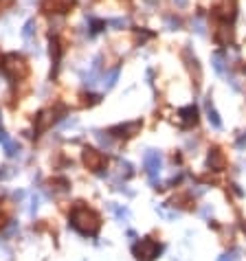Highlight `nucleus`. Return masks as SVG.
<instances>
[{"label": "nucleus", "mask_w": 246, "mask_h": 261, "mask_svg": "<svg viewBox=\"0 0 246 261\" xmlns=\"http://www.w3.org/2000/svg\"><path fill=\"white\" fill-rule=\"evenodd\" d=\"M211 62H214V68H216V73H218V75L228 77V70H226V64H224V57H222L220 53H216L214 57H211Z\"/></svg>", "instance_id": "18"}, {"label": "nucleus", "mask_w": 246, "mask_h": 261, "mask_svg": "<svg viewBox=\"0 0 246 261\" xmlns=\"http://www.w3.org/2000/svg\"><path fill=\"white\" fill-rule=\"evenodd\" d=\"M138 130H141V121H132V123H123V125L112 127L110 134L112 136H134V134H138Z\"/></svg>", "instance_id": "7"}, {"label": "nucleus", "mask_w": 246, "mask_h": 261, "mask_svg": "<svg viewBox=\"0 0 246 261\" xmlns=\"http://www.w3.org/2000/svg\"><path fill=\"white\" fill-rule=\"evenodd\" d=\"M36 29H38L36 20H29L24 26H22V37H24L26 42H31V40H33V35H36Z\"/></svg>", "instance_id": "20"}, {"label": "nucleus", "mask_w": 246, "mask_h": 261, "mask_svg": "<svg viewBox=\"0 0 246 261\" xmlns=\"http://www.w3.org/2000/svg\"><path fill=\"white\" fill-rule=\"evenodd\" d=\"M11 0H0V7H9Z\"/></svg>", "instance_id": "34"}, {"label": "nucleus", "mask_w": 246, "mask_h": 261, "mask_svg": "<svg viewBox=\"0 0 246 261\" xmlns=\"http://www.w3.org/2000/svg\"><path fill=\"white\" fill-rule=\"evenodd\" d=\"M238 147H240V149L246 147V136H240V138H238Z\"/></svg>", "instance_id": "33"}, {"label": "nucleus", "mask_w": 246, "mask_h": 261, "mask_svg": "<svg viewBox=\"0 0 246 261\" xmlns=\"http://www.w3.org/2000/svg\"><path fill=\"white\" fill-rule=\"evenodd\" d=\"M58 119L55 116V110H44V112L38 114V121H36V130L38 132H44V130H48V127L53 125V121Z\"/></svg>", "instance_id": "11"}, {"label": "nucleus", "mask_w": 246, "mask_h": 261, "mask_svg": "<svg viewBox=\"0 0 246 261\" xmlns=\"http://www.w3.org/2000/svg\"><path fill=\"white\" fill-rule=\"evenodd\" d=\"M119 174L123 178H130L134 174V169H132V165L130 163H126V160H119Z\"/></svg>", "instance_id": "24"}, {"label": "nucleus", "mask_w": 246, "mask_h": 261, "mask_svg": "<svg viewBox=\"0 0 246 261\" xmlns=\"http://www.w3.org/2000/svg\"><path fill=\"white\" fill-rule=\"evenodd\" d=\"M38 209H40V196H38V193H33V196H31V204H29V213L36 215Z\"/></svg>", "instance_id": "25"}, {"label": "nucleus", "mask_w": 246, "mask_h": 261, "mask_svg": "<svg viewBox=\"0 0 246 261\" xmlns=\"http://www.w3.org/2000/svg\"><path fill=\"white\" fill-rule=\"evenodd\" d=\"M240 259V253L238 251H231V253H224L218 261H238Z\"/></svg>", "instance_id": "27"}, {"label": "nucleus", "mask_w": 246, "mask_h": 261, "mask_svg": "<svg viewBox=\"0 0 246 261\" xmlns=\"http://www.w3.org/2000/svg\"><path fill=\"white\" fill-rule=\"evenodd\" d=\"M108 209L112 211V213H114V218L119 220V222H123V224H126V222H130V211H128L126 207H119V204L110 202V204H108Z\"/></svg>", "instance_id": "16"}, {"label": "nucleus", "mask_w": 246, "mask_h": 261, "mask_svg": "<svg viewBox=\"0 0 246 261\" xmlns=\"http://www.w3.org/2000/svg\"><path fill=\"white\" fill-rule=\"evenodd\" d=\"M132 253H134V257H136L138 261H154L156 257H158V253H160V246L154 240H150V237H143L138 244H134Z\"/></svg>", "instance_id": "3"}, {"label": "nucleus", "mask_w": 246, "mask_h": 261, "mask_svg": "<svg viewBox=\"0 0 246 261\" xmlns=\"http://www.w3.org/2000/svg\"><path fill=\"white\" fill-rule=\"evenodd\" d=\"M216 15L220 20H224V22H231L233 18H236V13H238V4H236V0H220V2L216 4Z\"/></svg>", "instance_id": "5"}, {"label": "nucleus", "mask_w": 246, "mask_h": 261, "mask_svg": "<svg viewBox=\"0 0 246 261\" xmlns=\"http://www.w3.org/2000/svg\"><path fill=\"white\" fill-rule=\"evenodd\" d=\"M244 231H246V224H244Z\"/></svg>", "instance_id": "36"}, {"label": "nucleus", "mask_w": 246, "mask_h": 261, "mask_svg": "<svg viewBox=\"0 0 246 261\" xmlns=\"http://www.w3.org/2000/svg\"><path fill=\"white\" fill-rule=\"evenodd\" d=\"M143 165H145V171H148L150 180H152V185H156L160 169H163V156H160L158 149H148L143 156Z\"/></svg>", "instance_id": "4"}, {"label": "nucleus", "mask_w": 246, "mask_h": 261, "mask_svg": "<svg viewBox=\"0 0 246 261\" xmlns=\"http://www.w3.org/2000/svg\"><path fill=\"white\" fill-rule=\"evenodd\" d=\"M206 165H209V167L214 169V171H222V169L226 167V158H224V154H222L218 147H214V149L209 152V156H206Z\"/></svg>", "instance_id": "8"}, {"label": "nucleus", "mask_w": 246, "mask_h": 261, "mask_svg": "<svg viewBox=\"0 0 246 261\" xmlns=\"http://www.w3.org/2000/svg\"><path fill=\"white\" fill-rule=\"evenodd\" d=\"M156 213L163 215V218H167V220H176L178 215H180L178 211H172V213H170V211H165V209H160V207H156Z\"/></svg>", "instance_id": "26"}, {"label": "nucleus", "mask_w": 246, "mask_h": 261, "mask_svg": "<svg viewBox=\"0 0 246 261\" xmlns=\"http://www.w3.org/2000/svg\"><path fill=\"white\" fill-rule=\"evenodd\" d=\"M99 73H102V55H97V57L92 59V68H90V73L84 77V84H86L88 88L94 86L99 79Z\"/></svg>", "instance_id": "13"}, {"label": "nucleus", "mask_w": 246, "mask_h": 261, "mask_svg": "<svg viewBox=\"0 0 246 261\" xmlns=\"http://www.w3.org/2000/svg\"><path fill=\"white\" fill-rule=\"evenodd\" d=\"M68 222L80 235H86V237H94L99 233V229H102V218H99L92 209L82 207V204H77V207L70 211Z\"/></svg>", "instance_id": "1"}, {"label": "nucleus", "mask_w": 246, "mask_h": 261, "mask_svg": "<svg viewBox=\"0 0 246 261\" xmlns=\"http://www.w3.org/2000/svg\"><path fill=\"white\" fill-rule=\"evenodd\" d=\"M178 114H180L182 127H192V125H196V121H198V110H196V105H184V108L178 110Z\"/></svg>", "instance_id": "10"}, {"label": "nucleus", "mask_w": 246, "mask_h": 261, "mask_svg": "<svg viewBox=\"0 0 246 261\" xmlns=\"http://www.w3.org/2000/svg\"><path fill=\"white\" fill-rule=\"evenodd\" d=\"M0 143H2L4 152H7V156H16V154L20 152V143L14 141L11 136H7V132H0Z\"/></svg>", "instance_id": "15"}, {"label": "nucleus", "mask_w": 246, "mask_h": 261, "mask_svg": "<svg viewBox=\"0 0 246 261\" xmlns=\"http://www.w3.org/2000/svg\"><path fill=\"white\" fill-rule=\"evenodd\" d=\"M204 110H206V119H209V123L214 125L216 130H220V127H222V121H220V114L216 112L214 103H211V94L204 99Z\"/></svg>", "instance_id": "14"}, {"label": "nucleus", "mask_w": 246, "mask_h": 261, "mask_svg": "<svg viewBox=\"0 0 246 261\" xmlns=\"http://www.w3.org/2000/svg\"><path fill=\"white\" fill-rule=\"evenodd\" d=\"M192 26L198 35H206V22H204L202 15H196V18L192 20Z\"/></svg>", "instance_id": "22"}, {"label": "nucleus", "mask_w": 246, "mask_h": 261, "mask_svg": "<svg viewBox=\"0 0 246 261\" xmlns=\"http://www.w3.org/2000/svg\"><path fill=\"white\" fill-rule=\"evenodd\" d=\"M244 70H246V68H244Z\"/></svg>", "instance_id": "37"}, {"label": "nucleus", "mask_w": 246, "mask_h": 261, "mask_svg": "<svg viewBox=\"0 0 246 261\" xmlns=\"http://www.w3.org/2000/svg\"><path fill=\"white\" fill-rule=\"evenodd\" d=\"M172 2H174L178 9H184V7H187V4H189V0H172Z\"/></svg>", "instance_id": "32"}, {"label": "nucleus", "mask_w": 246, "mask_h": 261, "mask_svg": "<svg viewBox=\"0 0 246 261\" xmlns=\"http://www.w3.org/2000/svg\"><path fill=\"white\" fill-rule=\"evenodd\" d=\"M0 261H9V251L4 246H0Z\"/></svg>", "instance_id": "30"}, {"label": "nucleus", "mask_w": 246, "mask_h": 261, "mask_svg": "<svg viewBox=\"0 0 246 261\" xmlns=\"http://www.w3.org/2000/svg\"><path fill=\"white\" fill-rule=\"evenodd\" d=\"M182 55H184V62H187L189 73L194 75L196 84H200V79H202V70H200V64H198V59H196V55H192V51H189V48H184Z\"/></svg>", "instance_id": "9"}, {"label": "nucleus", "mask_w": 246, "mask_h": 261, "mask_svg": "<svg viewBox=\"0 0 246 261\" xmlns=\"http://www.w3.org/2000/svg\"><path fill=\"white\" fill-rule=\"evenodd\" d=\"M211 213H214V209H211V207H202V209H200V215H202V218H209Z\"/></svg>", "instance_id": "31"}, {"label": "nucleus", "mask_w": 246, "mask_h": 261, "mask_svg": "<svg viewBox=\"0 0 246 261\" xmlns=\"http://www.w3.org/2000/svg\"><path fill=\"white\" fill-rule=\"evenodd\" d=\"M126 24H128L126 18H112V20H110V26H112V29H123Z\"/></svg>", "instance_id": "28"}, {"label": "nucleus", "mask_w": 246, "mask_h": 261, "mask_svg": "<svg viewBox=\"0 0 246 261\" xmlns=\"http://www.w3.org/2000/svg\"><path fill=\"white\" fill-rule=\"evenodd\" d=\"M51 57H53V75L58 73V66H60V57H62V46L58 40L51 42Z\"/></svg>", "instance_id": "19"}, {"label": "nucleus", "mask_w": 246, "mask_h": 261, "mask_svg": "<svg viewBox=\"0 0 246 261\" xmlns=\"http://www.w3.org/2000/svg\"><path fill=\"white\" fill-rule=\"evenodd\" d=\"M116 79H119V68H112L108 75L104 77V88H106V90H110V88H114Z\"/></svg>", "instance_id": "21"}, {"label": "nucleus", "mask_w": 246, "mask_h": 261, "mask_svg": "<svg viewBox=\"0 0 246 261\" xmlns=\"http://www.w3.org/2000/svg\"><path fill=\"white\" fill-rule=\"evenodd\" d=\"M94 138H97L99 145L104 149H112V145H114V136L110 132H94Z\"/></svg>", "instance_id": "17"}, {"label": "nucleus", "mask_w": 246, "mask_h": 261, "mask_svg": "<svg viewBox=\"0 0 246 261\" xmlns=\"http://www.w3.org/2000/svg\"><path fill=\"white\" fill-rule=\"evenodd\" d=\"M136 37H138V40H150V37H152V33H150V31H136Z\"/></svg>", "instance_id": "29"}, {"label": "nucleus", "mask_w": 246, "mask_h": 261, "mask_svg": "<svg viewBox=\"0 0 246 261\" xmlns=\"http://www.w3.org/2000/svg\"><path fill=\"white\" fill-rule=\"evenodd\" d=\"M0 123H2V114H0Z\"/></svg>", "instance_id": "35"}, {"label": "nucleus", "mask_w": 246, "mask_h": 261, "mask_svg": "<svg viewBox=\"0 0 246 261\" xmlns=\"http://www.w3.org/2000/svg\"><path fill=\"white\" fill-rule=\"evenodd\" d=\"M165 24H167V29L170 31H178L182 26V22L176 18V15H165Z\"/></svg>", "instance_id": "23"}, {"label": "nucleus", "mask_w": 246, "mask_h": 261, "mask_svg": "<svg viewBox=\"0 0 246 261\" xmlns=\"http://www.w3.org/2000/svg\"><path fill=\"white\" fill-rule=\"evenodd\" d=\"M2 70L9 79L18 81V79H24V77L29 75V64H26V59L22 57V55L9 53L7 57L2 59Z\"/></svg>", "instance_id": "2"}, {"label": "nucleus", "mask_w": 246, "mask_h": 261, "mask_svg": "<svg viewBox=\"0 0 246 261\" xmlns=\"http://www.w3.org/2000/svg\"><path fill=\"white\" fill-rule=\"evenodd\" d=\"M216 42L222 44V46H231V42H233V29L226 24V22L218 26V31H216Z\"/></svg>", "instance_id": "12"}, {"label": "nucleus", "mask_w": 246, "mask_h": 261, "mask_svg": "<svg viewBox=\"0 0 246 261\" xmlns=\"http://www.w3.org/2000/svg\"><path fill=\"white\" fill-rule=\"evenodd\" d=\"M82 158H84V165H86L88 169H92V171H99V169H102V165H104L102 152H97V149H92V147L84 149Z\"/></svg>", "instance_id": "6"}]
</instances>
